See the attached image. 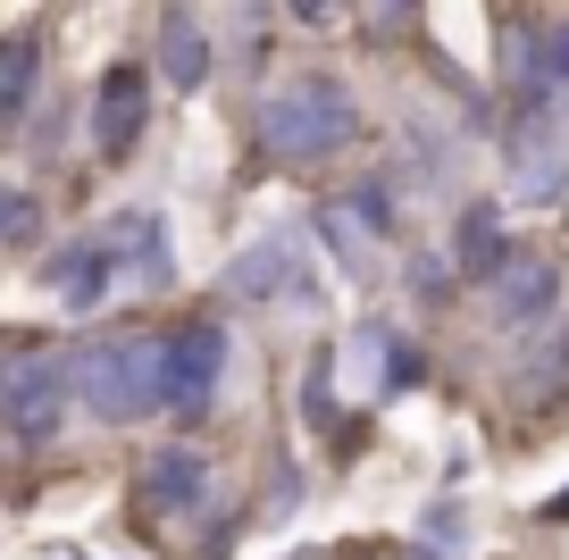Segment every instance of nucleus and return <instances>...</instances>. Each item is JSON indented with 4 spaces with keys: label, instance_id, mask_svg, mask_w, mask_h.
I'll return each instance as SVG.
<instances>
[{
    "label": "nucleus",
    "instance_id": "nucleus-1",
    "mask_svg": "<svg viewBox=\"0 0 569 560\" xmlns=\"http://www.w3.org/2000/svg\"><path fill=\"white\" fill-rule=\"evenodd\" d=\"M68 368H76V393L92 402V419H109V427L177 410V334H160V327L92 334V343L68 351Z\"/></svg>",
    "mask_w": 569,
    "mask_h": 560
},
{
    "label": "nucleus",
    "instance_id": "nucleus-2",
    "mask_svg": "<svg viewBox=\"0 0 569 560\" xmlns=\"http://www.w3.org/2000/svg\"><path fill=\"white\" fill-rule=\"evenodd\" d=\"M251 134H260V159H277V168H327L336 151L369 134V109L343 76H293L260 101Z\"/></svg>",
    "mask_w": 569,
    "mask_h": 560
},
{
    "label": "nucleus",
    "instance_id": "nucleus-3",
    "mask_svg": "<svg viewBox=\"0 0 569 560\" xmlns=\"http://www.w3.org/2000/svg\"><path fill=\"white\" fill-rule=\"evenodd\" d=\"M561 134H569V118L552 92H528L502 118V168H511V193L528 210H561L569 201V142Z\"/></svg>",
    "mask_w": 569,
    "mask_h": 560
},
{
    "label": "nucleus",
    "instance_id": "nucleus-4",
    "mask_svg": "<svg viewBox=\"0 0 569 560\" xmlns=\"http://www.w3.org/2000/svg\"><path fill=\"white\" fill-rule=\"evenodd\" d=\"M319 243L336 251V268L352 284H377V268H386V243H393V193L386 176H360V184H343L336 201H319Z\"/></svg>",
    "mask_w": 569,
    "mask_h": 560
},
{
    "label": "nucleus",
    "instance_id": "nucleus-5",
    "mask_svg": "<svg viewBox=\"0 0 569 560\" xmlns=\"http://www.w3.org/2000/svg\"><path fill=\"white\" fill-rule=\"evenodd\" d=\"M68 386H76L68 360H42L26 343L9 351V368H0V419H9L18 452H51L68 436Z\"/></svg>",
    "mask_w": 569,
    "mask_h": 560
},
{
    "label": "nucleus",
    "instance_id": "nucleus-6",
    "mask_svg": "<svg viewBox=\"0 0 569 560\" xmlns=\"http://www.w3.org/2000/svg\"><path fill=\"white\" fill-rule=\"evenodd\" d=\"M293 301V310H310L319 301V277H310V260H302V234L293 227H277V234H260V243L243 251V260L227 268V301Z\"/></svg>",
    "mask_w": 569,
    "mask_h": 560
},
{
    "label": "nucleus",
    "instance_id": "nucleus-7",
    "mask_svg": "<svg viewBox=\"0 0 569 560\" xmlns=\"http://www.w3.org/2000/svg\"><path fill=\"white\" fill-rule=\"evenodd\" d=\"M486 293V318H495V327H552V301H561V268L545 260V251H528L519 243L511 260L495 268V284H478Z\"/></svg>",
    "mask_w": 569,
    "mask_h": 560
},
{
    "label": "nucleus",
    "instance_id": "nucleus-8",
    "mask_svg": "<svg viewBox=\"0 0 569 560\" xmlns=\"http://www.w3.org/2000/svg\"><path fill=\"white\" fill-rule=\"evenodd\" d=\"M142 134H151V76H142L134 59H118V68L101 76V92H92V151L118 168V159H134Z\"/></svg>",
    "mask_w": 569,
    "mask_h": 560
},
{
    "label": "nucleus",
    "instance_id": "nucleus-9",
    "mask_svg": "<svg viewBox=\"0 0 569 560\" xmlns=\"http://www.w3.org/2000/svg\"><path fill=\"white\" fill-rule=\"evenodd\" d=\"M42 284L59 293V310H68V318H84V310H101V301L126 284V268H118V251H109L101 234H76L59 260H42Z\"/></svg>",
    "mask_w": 569,
    "mask_h": 560
},
{
    "label": "nucleus",
    "instance_id": "nucleus-10",
    "mask_svg": "<svg viewBox=\"0 0 569 560\" xmlns=\"http://www.w3.org/2000/svg\"><path fill=\"white\" fill-rule=\"evenodd\" d=\"M201 493H210V460H201L193 443H160V452L134 469V502L151 510V519H184V510H201Z\"/></svg>",
    "mask_w": 569,
    "mask_h": 560
},
{
    "label": "nucleus",
    "instance_id": "nucleus-11",
    "mask_svg": "<svg viewBox=\"0 0 569 560\" xmlns=\"http://www.w3.org/2000/svg\"><path fill=\"white\" fill-rule=\"evenodd\" d=\"M177 334V419H201L218 402V377H227V327L218 318H184Z\"/></svg>",
    "mask_w": 569,
    "mask_h": 560
},
{
    "label": "nucleus",
    "instance_id": "nucleus-12",
    "mask_svg": "<svg viewBox=\"0 0 569 560\" xmlns=\"http://www.w3.org/2000/svg\"><path fill=\"white\" fill-rule=\"evenodd\" d=\"M101 243L118 251V268L134 284H151V293H160L168 277H177V251H168V227H160V210H118L101 227Z\"/></svg>",
    "mask_w": 569,
    "mask_h": 560
},
{
    "label": "nucleus",
    "instance_id": "nucleus-13",
    "mask_svg": "<svg viewBox=\"0 0 569 560\" xmlns=\"http://www.w3.org/2000/svg\"><path fill=\"white\" fill-rule=\"evenodd\" d=\"M519 243H502V218L486 210V201H469L461 218H452V277H469V284H495V268L511 260Z\"/></svg>",
    "mask_w": 569,
    "mask_h": 560
},
{
    "label": "nucleus",
    "instance_id": "nucleus-14",
    "mask_svg": "<svg viewBox=\"0 0 569 560\" xmlns=\"http://www.w3.org/2000/svg\"><path fill=\"white\" fill-rule=\"evenodd\" d=\"M160 68H168V84H177V92H201V76L218 68L210 26H201L193 9H168V18H160Z\"/></svg>",
    "mask_w": 569,
    "mask_h": 560
},
{
    "label": "nucleus",
    "instance_id": "nucleus-15",
    "mask_svg": "<svg viewBox=\"0 0 569 560\" xmlns=\"http://www.w3.org/2000/svg\"><path fill=\"white\" fill-rule=\"evenodd\" d=\"M519 402L528 410H561L569 402V318L545 334V343H528V360H519Z\"/></svg>",
    "mask_w": 569,
    "mask_h": 560
},
{
    "label": "nucleus",
    "instance_id": "nucleus-16",
    "mask_svg": "<svg viewBox=\"0 0 569 560\" xmlns=\"http://www.w3.org/2000/svg\"><path fill=\"white\" fill-rule=\"evenodd\" d=\"M34 76H42V42L9 34V59H0V126L9 134H26V118H34Z\"/></svg>",
    "mask_w": 569,
    "mask_h": 560
},
{
    "label": "nucleus",
    "instance_id": "nucleus-17",
    "mask_svg": "<svg viewBox=\"0 0 569 560\" xmlns=\"http://www.w3.org/2000/svg\"><path fill=\"white\" fill-rule=\"evenodd\" d=\"M410 386H427V351L386 327V377H377V393H410Z\"/></svg>",
    "mask_w": 569,
    "mask_h": 560
},
{
    "label": "nucleus",
    "instance_id": "nucleus-18",
    "mask_svg": "<svg viewBox=\"0 0 569 560\" xmlns=\"http://www.w3.org/2000/svg\"><path fill=\"white\" fill-rule=\"evenodd\" d=\"M410 18H419V0H360V26H369V42H393Z\"/></svg>",
    "mask_w": 569,
    "mask_h": 560
},
{
    "label": "nucleus",
    "instance_id": "nucleus-19",
    "mask_svg": "<svg viewBox=\"0 0 569 560\" xmlns=\"http://www.w3.org/2000/svg\"><path fill=\"white\" fill-rule=\"evenodd\" d=\"M34 227H42V201L26 193V184H9V243L34 251Z\"/></svg>",
    "mask_w": 569,
    "mask_h": 560
},
{
    "label": "nucleus",
    "instance_id": "nucleus-20",
    "mask_svg": "<svg viewBox=\"0 0 569 560\" xmlns=\"http://www.w3.org/2000/svg\"><path fill=\"white\" fill-rule=\"evenodd\" d=\"M545 92H569V18L545 26Z\"/></svg>",
    "mask_w": 569,
    "mask_h": 560
},
{
    "label": "nucleus",
    "instance_id": "nucleus-21",
    "mask_svg": "<svg viewBox=\"0 0 569 560\" xmlns=\"http://www.w3.org/2000/svg\"><path fill=\"white\" fill-rule=\"evenodd\" d=\"M336 9H343V0H293V18H302V26H327Z\"/></svg>",
    "mask_w": 569,
    "mask_h": 560
},
{
    "label": "nucleus",
    "instance_id": "nucleus-22",
    "mask_svg": "<svg viewBox=\"0 0 569 560\" xmlns=\"http://www.w3.org/2000/svg\"><path fill=\"white\" fill-rule=\"evenodd\" d=\"M545 519H569V493H561V502H545Z\"/></svg>",
    "mask_w": 569,
    "mask_h": 560
},
{
    "label": "nucleus",
    "instance_id": "nucleus-23",
    "mask_svg": "<svg viewBox=\"0 0 569 560\" xmlns=\"http://www.w3.org/2000/svg\"><path fill=\"white\" fill-rule=\"evenodd\" d=\"M410 560H427V552H410Z\"/></svg>",
    "mask_w": 569,
    "mask_h": 560
}]
</instances>
